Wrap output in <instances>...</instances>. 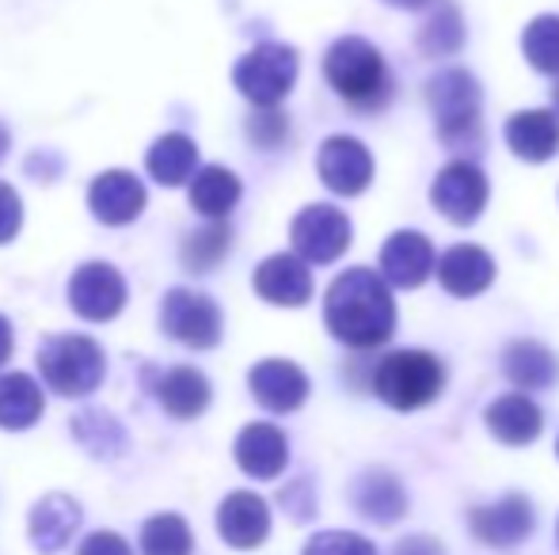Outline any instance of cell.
<instances>
[{"instance_id": "6da1fadb", "label": "cell", "mask_w": 559, "mask_h": 555, "mask_svg": "<svg viewBox=\"0 0 559 555\" xmlns=\"http://www.w3.org/2000/svg\"><path fill=\"white\" fill-rule=\"evenodd\" d=\"M324 319L328 331L354 350L389 342L392 331H396V301L389 293V281L373 275L369 267L343 270L328 289Z\"/></svg>"}, {"instance_id": "7a4b0ae2", "label": "cell", "mask_w": 559, "mask_h": 555, "mask_svg": "<svg viewBox=\"0 0 559 555\" xmlns=\"http://www.w3.org/2000/svg\"><path fill=\"white\" fill-rule=\"evenodd\" d=\"M328 84L358 111H381L392 96V76L384 69V58L366 38H338L324 58Z\"/></svg>"}, {"instance_id": "3957f363", "label": "cell", "mask_w": 559, "mask_h": 555, "mask_svg": "<svg viewBox=\"0 0 559 555\" xmlns=\"http://www.w3.org/2000/svg\"><path fill=\"white\" fill-rule=\"evenodd\" d=\"M445 388V370L427 350H396L373 373V393L396 411H419Z\"/></svg>"}, {"instance_id": "277c9868", "label": "cell", "mask_w": 559, "mask_h": 555, "mask_svg": "<svg viewBox=\"0 0 559 555\" xmlns=\"http://www.w3.org/2000/svg\"><path fill=\"white\" fill-rule=\"evenodd\" d=\"M430 111L438 122V137L449 148H472L479 145V84L464 69H445L430 76L427 84Z\"/></svg>"}, {"instance_id": "5b68a950", "label": "cell", "mask_w": 559, "mask_h": 555, "mask_svg": "<svg viewBox=\"0 0 559 555\" xmlns=\"http://www.w3.org/2000/svg\"><path fill=\"white\" fill-rule=\"evenodd\" d=\"M38 370L58 396H88L104 381L107 358L84 335H58V339H46L38 350Z\"/></svg>"}, {"instance_id": "8992f818", "label": "cell", "mask_w": 559, "mask_h": 555, "mask_svg": "<svg viewBox=\"0 0 559 555\" xmlns=\"http://www.w3.org/2000/svg\"><path fill=\"white\" fill-rule=\"evenodd\" d=\"M297 69H301V61H297L294 46L263 43L236 61L233 81L251 104L271 111V107H278L282 99L289 96V88H294V81H297Z\"/></svg>"}, {"instance_id": "52a82bcc", "label": "cell", "mask_w": 559, "mask_h": 555, "mask_svg": "<svg viewBox=\"0 0 559 555\" xmlns=\"http://www.w3.org/2000/svg\"><path fill=\"white\" fill-rule=\"evenodd\" d=\"M289 240L305 263H335L350 248V217L324 202L305 206L289 225Z\"/></svg>"}, {"instance_id": "ba28073f", "label": "cell", "mask_w": 559, "mask_h": 555, "mask_svg": "<svg viewBox=\"0 0 559 555\" xmlns=\"http://www.w3.org/2000/svg\"><path fill=\"white\" fill-rule=\"evenodd\" d=\"M164 331L171 339H179L183 347H194V350H206V347H217L222 339V312L210 297L194 293V289H171L164 297Z\"/></svg>"}, {"instance_id": "9c48e42d", "label": "cell", "mask_w": 559, "mask_h": 555, "mask_svg": "<svg viewBox=\"0 0 559 555\" xmlns=\"http://www.w3.org/2000/svg\"><path fill=\"white\" fill-rule=\"evenodd\" d=\"M438 214L453 225H472L487 206V176L472 160H453L438 171L435 186H430Z\"/></svg>"}, {"instance_id": "30bf717a", "label": "cell", "mask_w": 559, "mask_h": 555, "mask_svg": "<svg viewBox=\"0 0 559 555\" xmlns=\"http://www.w3.org/2000/svg\"><path fill=\"white\" fill-rule=\"evenodd\" d=\"M317 168L328 191L343 194V198H354V194H361L373 183V156H369V148L358 137H346V134L328 137L320 145Z\"/></svg>"}, {"instance_id": "8fae6325", "label": "cell", "mask_w": 559, "mask_h": 555, "mask_svg": "<svg viewBox=\"0 0 559 555\" xmlns=\"http://www.w3.org/2000/svg\"><path fill=\"white\" fill-rule=\"evenodd\" d=\"M69 301L73 312L84 319H111L126 304V281L107 263H84L69 281Z\"/></svg>"}, {"instance_id": "7c38bea8", "label": "cell", "mask_w": 559, "mask_h": 555, "mask_svg": "<svg viewBox=\"0 0 559 555\" xmlns=\"http://www.w3.org/2000/svg\"><path fill=\"white\" fill-rule=\"evenodd\" d=\"M435 275V248L423 232L400 229L381 248V278L396 289H415Z\"/></svg>"}, {"instance_id": "4fadbf2b", "label": "cell", "mask_w": 559, "mask_h": 555, "mask_svg": "<svg viewBox=\"0 0 559 555\" xmlns=\"http://www.w3.org/2000/svg\"><path fill=\"white\" fill-rule=\"evenodd\" d=\"M251 396L263 403L266 411H278V415H289L297 411L305 400H309V377L305 370H297L294 362H282V358H266L255 370L248 373Z\"/></svg>"}, {"instance_id": "5bb4252c", "label": "cell", "mask_w": 559, "mask_h": 555, "mask_svg": "<svg viewBox=\"0 0 559 555\" xmlns=\"http://www.w3.org/2000/svg\"><path fill=\"white\" fill-rule=\"evenodd\" d=\"M468 526L476 541L495 544V548H510V544L525 541L533 533V506L525 495H507L491 506H476L468 514Z\"/></svg>"}, {"instance_id": "9a60e30c", "label": "cell", "mask_w": 559, "mask_h": 555, "mask_svg": "<svg viewBox=\"0 0 559 555\" xmlns=\"http://www.w3.org/2000/svg\"><path fill=\"white\" fill-rule=\"evenodd\" d=\"M255 293L282 309H301L312 297V270L301 255H271L255 270Z\"/></svg>"}, {"instance_id": "2e32d148", "label": "cell", "mask_w": 559, "mask_h": 555, "mask_svg": "<svg viewBox=\"0 0 559 555\" xmlns=\"http://www.w3.org/2000/svg\"><path fill=\"white\" fill-rule=\"evenodd\" d=\"M92 214L104 225H130L145 209V186L130 171H104L88 191Z\"/></svg>"}, {"instance_id": "e0dca14e", "label": "cell", "mask_w": 559, "mask_h": 555, "mask_svg": "<svg viewBox=\"0 0 559 555\" xmlns=\"http://www.w3.org/2000/svg\"><path fill=\"white\" fill-rule=\"evenodd\" d=\"M286 460H289L286 434L278 426H271V422H251L236 437V464L251 480H274V475H282Z\"/></svg>"}, {"instance_id": "ac0fdd59", "label": "cell", "mask_w": 559, "mask_h": 555, "mask_svg": "<svg viewBox=\"0 0 559 555\" xmlns=\"http://www.w3.org/2000/svg\"><path fill=\"white\" fill-rule=\"evenodd\" d=\"M217 529H222V541L233 548H259L271 533V510L251 491H233L217 510Z\"/></svg>"}, {"instance_id": "d6986e66", "label": "cell", "mask_w": 559, "mask_h": 555, "mask_svg": "<svg viewBox=\"0 0 559 555\" xmlns=\"http://www.w3.org/2000/svg\"><path fill=\"white\" fill-rule=\"evenodd\" d=\"M438 281L453 297H479L495 281V260L476 244H456L438 260Z\"/></svg>"}, {"instance_id": "ffe728a7", "label": "cell", "mask_w": 559, "mask_h": 555, "mask_svg": "<svg viewBox=\"0 0 559 555\" xmlns=\"http://www.w3.org/2000/svg\"><path fill=\"white\" fill-rule=\"evenodd\" d=\"M81 529V506L73 503L69 495H46L43 503L31 510V521H27V533H31V544H35L43 555H53L61 552L73 533Z\"/></svg>"}, {"instance_id": "44dd1931", "label": "cell", "mask_w": 559, "mask_h": 555, "mask_svg": "<svg viewBox=\"0 0 559 555\" xmlns=\"http://www.w3.org/2000/svg\"><path fill=\"white\" fill-rule=\"evenodd\" d=\"M502 373L510 377V385H518L522 393H540L552 388L559 377L556 354L537 339H514L502 350Z\"/></svg>"}, {"instance_id": "7402d4cb", "label": "cell", "mask_w": 559, "mask_h": 555, "mask_svg": "<svg viewBox=\"0 0 559 555\" xmlns=\"http://www.w3.org/2000/svg\"><path fill=\"white\" fill-rule=\"evenodd\" d=\"M487 419V430L499 437L502 445H530L537 442L540 426H545V415L540 408L530 400L525 393H510V396H499L491 408L484 411Z\"/></svg>"}, {"instance_id": "603a6c76", "label": "cell", "mask_w": 559, "mask_h": 555, "mask_svg": "<svg viewBox=\"0 0 559 555\" xmlns=\"http://www.w3.org/2000/svg\"><path fill=\"white\" fill-rule=\"evenodd\" d=\"M507 145L530 164H545L559 153V122L552 111H518L507 122Z\"/></svg>"}, {"instance_id": "cb8c5ba5", "label": "cell", "mask_w": 559, "mask_h": 555, "mask_svg": "<svg viewBox=\"0 0 559 555\" xmlns=\"http://www.w3.org/2000/svg\"><path fill=\"white\" fill-rule=\"evenodd\" d=\"M354 506H358L361 518L381 521V526H392V521L404 518L407 495H404V487L396 483V475L373 468V472H366L358 483H354Z\"/></svg>"}, {"instance_id": "d4e9b609", "label": "cell", "mask_w": 559, "mask_h": 555, "mask_svg": "<svg viewBox=\"0 0 559 555\" xmlns=\"http://www.w3.org/2000/svg\"><path fill=\"white\" fill-rule=\"evenodd\" d=\"M156 393H160V403L171 419H199L210 408V381L199 370H187V365L164 373Z\"/></svg>"}, {"instance_id": "484cf974", "label": "cell", "mask_w": 559, "mask_h": 555, "mask_svg": "<svg viewBox=\"0 0 559 555\" xmlns=\"http://www.w3.org/2000/svg\"><path fill=\"white\" fill-rule=\"evenodd\" d=\"M145 164H148V176H153L156 183L179 186L194 176V168H199V148H194V141L183 134H164L153 148H148Z\"/></svg>"}, {"instance_id": "4316f807", "label": "cell", "mask_w": 559, "mask_h": 555, "mask_svg": "<svg viewBox=\"0 0 559 555\" xmlns=\"http://www.w3.org/2000/svg\"><path fill=\"white\" fill-rule=\"evenodd\" d=\"M43 415V393L27 373H8L0 377V426L27 430Z\"/></svg>"}, {"instance_id": "83f0119b", "label": "cell", "mask_w": 559, "mask_h": 555, "mask_svg": "<svg viewBox=\"0 0 559 555\" xmlns=\"http://www.w3.org/2000/svg\"><path fill=\"white\" fill-rule=\"evenodd\" d=\"M240 202V179L222 164H210L191 179V206L202 217H225Z\"/></svg>"}, {"instance_id": "f1b7e54d", "label": "cell", "mask_w": 559, "mask_h": 555, "mask_svg": "<svg viewBox=\"0 0 559 555\" xmlns=\"http://www.w3.org/2000/svg\"><path fill=\"white\" fill-rule=\"evenodd\" d=\"M464 43V20L461 12H456V4H442L435 8V15H430L427 23H423L419 31V50L427 53V58H449V53H456Z\"/></svg>"}, {"instance_id": "f546056e", "label": "cell", "mask_w": 559, "mask_h": 555, "mask_svg": "<svg viewBox=\"0 0 559 555\" xmlns=\"http://www.w3.org/2000/svg\"><path fill=\"white\" fill-rule=\"evenodd\" d=\"M191 529L179 514H156L141 526V555H191Z\"/></svg>"}, {"instance_id": "4dcf8cb0", "label": "cell", "mask_w": 559, "mask_h": 555, "mask_svg": "<svg viewBox=\"0 0 559 555\" xmlns=\"http://www.w3.org/2000/svg\"><path fill=\"white\" fill-rule=\"evenodd\" d=\"M522 50L537 73L559 76V15H537V20L525 27Z\"/></svg>"}, {"instance_id": "1f68e13d", "label": "cell", "mask_w": 559, "mask_h": 555, "mask_svg": "<svg viewBox=\"0 0 559 555\" xmlns=\"http://www.w3.org/2000/svg\"><path fill=\"white\" fill-rule=\"evenodd\" d=\"M225 252H228V229H225V225H214V229L194 232V237L187 240L183 260H187V267H191V270H210Z\"/></svg>"}, {"instance_id": "d6a6232c", "label": "cell", "mask_w": 559, "mask_h": 555, "mask_svg": "<svg viewBox=\"0 0 559 555\" xmlns=\"http://www.w3.org/2000/svg\"><path fill=\"white\" fill-rule=\"evenodd\" d=\"M305 555H377L373 544L358 533H317L305 544Z\"/></svg>"}, {"instance_id": "836d02e7", "label": "cell", "mask_w": 559, "mask_h": 555, "mask_svg": "<svg viewBox=\"0 0 559 555\" xmlns=\"http://www.w3.org/2000/svg\"><path fill=\"white\" fill-rule=\"evenodd\" d=\"M20 225H23L20 194H15L8 183H0V244H8V240L20 232Z\"/></svg>"}, {"instance_id": "e575fe53", "label": "cell", "mask_w": 559, "mask_h": 555, "mask_svg": "<svg viewBox=\"0 0 559 555\" xmlns=\"http://www.w3.org/2000/svg\"><path fill=\"white\" fill-rule=\"evenodd\" d=\"M81 555H130V544L118 533H92L81 544Z\"/></svg>"}, {"instance_id": "d590c367", "label": "cell", "mask_w": 559, "mask_h": 555, "mask_svg": "<svg viewBox=\"0 0 559 555\" xmlns=\"http://www.w3.org/2000/svg\"><path fill=\"white\" fill-rule=\"evenodd\" d=\"M248 130H251V137H255L259 145L271 148L278 137H286V119H282V114H259V119L251 122Z\"/></svg>"}, {"instance_id": "8d00e7d4", "label": "cell", "mask_w": 559, "mask_h": 555, "mask_svg": "<svg viewBox=\"0 0 559 555\" xmlns=\"http://www.w3.org/2000/svg\"><path fill=\"white\" fill-rule=\"evenodd\" d=\"M392 555H442V544L430 541V536H407V541L396 544Z\"/></svg>"}, {"instance_id": "74e56055", "label": "cell", "mask_w": 559, "mask_h": 555, "mask_svg": "<svg viewBox=\"0 0 559 555\" xmlns=\"http://www.w3.org/2000/svg\"><path fill=\"white\" fill-rule=\"evenodd\" d=\"M8 358H12V324L0 316V365H4Z\"/></svg>"}, {"instance_id": "f35d334b", "label": "cell", "mask_w": 559, "mask_h": 555, "mask_svg": "<svg viewBox=\"0 0 559 555\" xmlns=\"http://www.w3.org/2000/svg\"><path fill=\"white\" fill-rule=\"evenodd\" d=\"M384 4H392V8H404V12H415V8H427L430 0H384Z\"/></svg>"}, {"instance_id": "ab89813d", "label": "cell", "mask_w": 559, "mask_h": 555, "mask_svg": "<svg viewBox=\"0 0 559 555\" xmlns=\"http://www.w3.org/2000/svg\"><path fill=\"white\" fill-rule=\"evenodd\" d=\"M552 104H556V111H559V84L552 88Z\"/></svg>"}, {"instance_id": "60d3db41", "label": "cell", "mask_w": 559, "mask_h": 555, "mask_svg": "<svg viewBox=\"0 0 559 555\" xmlns=\"http://www.w3.org/2000/svg\"><path fill=\"white\" fill-rule=\"evenodd\" d=\"M4 145H8V137H4V130H0V156H4Z\"/></svg>"}, {"instance_id": "b9f144b4", "label": "cell", "mask_w": 559, "mask_h": 555, "mask_svg": "<svg viewBox=\"0 0 559 555\" xmlns=\"http://www.w3.org/2000/svg\"><path fill=\"white\" fill-rule=\"evenodd\" d=\"M556 453H559V445H556Z\"/></svg>"}]
</instances>
